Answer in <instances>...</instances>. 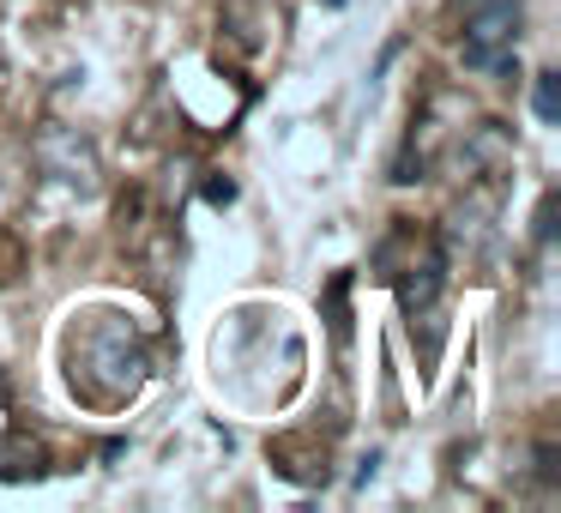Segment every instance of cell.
Listing matches in <instances>:
<instances>
[{
    "label": "cell",
    "instance_id": "cell-1",
    "mask_svg": "<svg viewBox=\"0 0 561 513\" xmlns=\"http://www.w3.org/2000/svg\"><path fill=\"white\" fill-rule=\"evenodd\" d=\"M79 363H85V375L98 380L110 399H134V392L146 387V368H151L127 320H98V327L85 332V344H79Z\"/></svg>",
    "mask_w": 561,
    "mask_h": 513
},
{
    "label": "cell",
    "instance_id": "cell-2",
    "mask_svg": "<svg viewBox=\"0 0 561 513\" xmlns=\"http://www.w3.org/2000/svg\"><path fill=\"white\" fill-rule=\"evenodd\" d=\"M465 13V61L477 73H507L513 49H519L525 0H459Z\"/></svg>",
    "mask_w": 561,
    "mask_h": 513
},
{
    "label": "cell",
    "instance_id": "cell-3",
    "mask_svg": "<svg viewBox=\"0 0 561 513\" xmlns=\"http://www.w3.org/2000/svg\"><path fill=\"white\" fill-rule=\"evenodd\" d=\"M37 163H43V175H55V182L73 187V194H98V182H103L98 146H91L79 127H61V122H49L37 134Z\"/></svg>",
    "mask_w": 561,
    "mask_h": 513
},
{
    "label": "cell",
    "instance_id": "cell-4",
    "mask_svg": "<svg viewBox=\"0 0 561 513\" xmlns=\"http://www.w3.org/2000/svg\"><path fill=\"white\" fill-rule=\"evenodd\" d=\"M440 284H447V254H440L435 242H423V254L411 260V272H404V284H399L404 315H428L435 296H440Z\"/></svg>",
    "mask_w": 561,
    "mask_h": 513
},
{
    "label": "cell",
    "instance_id": "cell-5",
    "mask_svg": "<svg viewBox=\"0 0 561 513\" xmlns=\"http://www.w3.org/2000/svg\"><path fill=\"white\" fill-rule=\"evenodd\" d=\"M537 115L543 122H561V86H556V73H537Z\"/></svg>",
    "mask_w": 561,
    "mask_h": 513
}]
</instances>
